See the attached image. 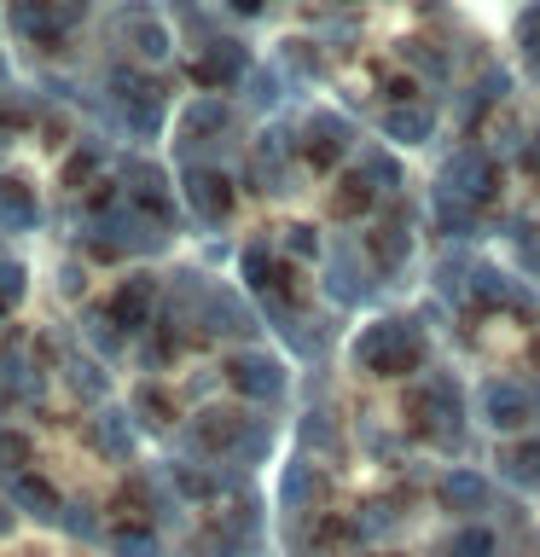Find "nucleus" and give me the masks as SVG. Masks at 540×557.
<instances>
[{"label": "nucleus", "mask_w": 540, "mask_h": 557, "mask_svg": "<svg viewBox=\"0 0 540 557\" xmlns=\"http://www.w3.org/2000/svg\"><path fill=\"white\" fill-rule=\"evenodd\" d=\"M291 250H296V256H320V238H314V226H291Z\"/></svg>", "instance_id": "nucleus-48"}, {"label": "nucleus", "mask_w": 540, "mask_h": 557, "mask_svg": "<svg viewBox=\"0 0 540 557\" xmlns=\"http://www.w3.org/2000/svg\"><path fill=\"white\" fill-rule=\"evenodd\" d=\"M134 407L146 412V424H169V400L157 395V389H139V395H134Z\"/></svg>", "instance_id": "nucleus-46"}, {"label": "nucleus", "mask_w": 540, "mask_h": 557, "mask_svg": "<svg viewBox=\"0 0 540 557\" xmlns=\"http://www.w3.org/2000/svg\"><path fill=\"white\" fill-rule=\"evenodd\" d=\"M24 465H29V435H17L0 424V482H17L24 476Z\"/></svg>", "instance_id": "nucleus-33"}, {"label": "nucleus", "mask_w": 540, "mask_h": 557, "mask_svg": "<svg viewBox=\"0 0 540 557\" xmlns=\"http://www.w3.org/2000/svg\"><path fill=\"white\" fill-rule=\"evenodd\" d=\"M226 7H233V12H244V17H256L261 7H268V0H226Z\"/></svg>", "instance_id": "nucleus-51"}, {"label": "nucleus", "mask_w": 540, "mask_h": 557, "mask_svg": "<svg viewBox=\"0 0 540 557\" xmlns=\"http://www.w3.org/2000/svg\"><path fill=\"white\" fill-rule=\"evenodd\" d=\"M87 244H94V256H157L169 244V226L151 221L146 209H134L128 198H111V203H99L94 226H87Z\"/></svg>", "instance_id": "nucleus-1"}, {"label": "nucleus", "mask_w": 540, "mask_h": 557, "mask_svg": "<svg viewBox=\"0 0 540 557\" xmlns=\"http://www.w3.org/2000/svg\"><path fill=\"white\" fill-rule=\"evenodd\" d=\"M442 191H453V198H465L470 209H477V203H488L500 191V163L488 151H477V146L453 151L447 169H442Z\"/></svg>", "instance_id": "nucleus-5"}, {"label": "nucleus", "mask_w": 540, "mask_h": 557, "mask_svg": "<svg viewBox=\"0 0 540 557\" xmlns=\"http://www.w3.org/2000/svg\"><path fill=\"white\" fill-rule=\"evenodd\" d=\"M407 412L418 418V430H430L435 442H459V418H465V395H459V383H453V372H430L425 389H413L407 400Z\"/></svg>", "instance_id": "nucleus-3"}, {"label": "nucleus", "mask_w": 540, "mask_h": 557, "mask_svg": "<svg viewBox=\"0 0 540 557\" xmlns=\"http://www.w3.org/2000/svg\"><path fill=\"white\" fill-rule=\"evenodd\" d=\"M383 94H390V104H413V82H407V76H390V87H383Z\"/></svg>", "instance_id": "nucleus-49"}, {"label": "nucleus", "mask_w": 540, "mask_h": 557, "mask_svg": "<svg viewBox=\"0 0 540 557\" xmlns=\"http://www.w3.org/2000/svg\"><path fill=\"white\" fill-rule=\"evenodd\" d=\"M303 442L320 447V453H338V424H331L326 412H308V418H303Z\"/></svg>", "instance_id": "nucleus-43"}, {"label": "nucleus", "mask_w": 540, "mask_h": 557, "mask_svg": "<svg viewBox=\"0 0 540 557\" xmlns=\"http://www.w3.org/2000/svg\"><path fill=\"white\" fill-rule=\"evenodd\" d=\"M435 557H494V534H488L482 522H470V529H459L453 540H442Z\"/></svg>", "instance_id": "nucleus-31"}, {"label": "nucleus", "mask_w": 540, "mask_h": 557, "mask_svg": "<svg viewBox=\"0 0 540 557\" xmlns=\"http://www.w3.org/2000/svg\"><path fill=\"white\" fill-rule=\"evenodd\" d=\"M517 41H523V64L540 76V0H529V7L517 12Z\"/></svg>", "instance_id": "nucleus-34"}, {"label": "nucleus", "mask_w": 540, "mask_h": 557, "mask_svg": "<svg viewBox=\"0 0 540 557\" xmlns=\"http://www.w3.org/2000/svg\"><path fill=\"white\" fill-rule=\"evenodd\" d=\"M395 529V505H366V511L355 517V540H378Z\"/></svg>", "instance_id": "nucleus-40"}, {"label": "nucleus", "mask_w": 540, "mask_h": 557, "mask_svg": "<svg viewBox=\"0 0 540 557\" xmlns=\"http://www.w3.org/2000/svg\"><path fill=\"white\" fill-rule=\"evenodd\" d=\"M372 198H378V191L366 186V174H348L343 191H338V215H360V209L372 203Z\"/></svg>", "instance_id": "nucleus-42"}, {"label": "nucleus", "mask_w": 540, "mask_h": 557, "mask_svg": "<svg viewBox=\"0 0 540 557\" xmlns=\"http://www.w3.org/2000/svg\"><path fill=\"white\" fill-rule=\"evenodd\" d=\"M529 389L523 383H505V377H494V383H482V418L494 430H523L529 424Z\"/></svg>", "instance_id": "nucleus-16"}, {"label": "nucleus", "mask_w": 540, "mask_h": 557, "mask_svg": "<svg viewBox=\"0 0 540 557\" xmlns=\"http://www.w3.org/2000/svg\"><path fill=\"white\" fill-rule=\"evenodd\" d=\"M372 256L383 261V268H401V261H407V233H401V226H378V233H372Z\"/></svg>", "instance_id": "nucleus-38"}, {"label": "nucleus", "mask_w": 540, "mask_h": 557, "mask_svg": "<svg viewBox=\"0 0 540 557\" xmlns=\"http://www.w3.org/2000/svg\"><path fill=\"white\" fill-rule=\"evenodd\" d=\"M151 308H157V278L151 273H134L128 285H122L116 296H111V325L122 331V337H139V331L151 325Z\"/></svg>", "instance_id": "nucleus-10"}, {"label": "nucleus", "mask_w": 540, "mask_h": 557, "mask_svg": "<svg viewBox=\"0 0 540 557\" xmlns=\"http://www.w3.org/2000/svg\"><path fill=\"white\" fill-rule=\"evenodd\" d=\"M82 325H87V337H94V348H99V355H116V348L128 343V337H122V331L111 325V313H87Z\"/></svg>", "instance_id": "nucleus-41"}, {"label": "nucleus", "mask_w": 540, "mask_h": 557, "mask_svg": "<svg viewBox=\"0 0 540 557\" xmlns=\"http://www.w3.org/2000/svg\"><path fill=\"white\" fill-rule=\"evenodd\" d=\"M360 174H366V186H372V191H395L401 186V163H395V157H383V151H366Z\"/></svg>", "instance_id": "nucleus-35"}, {"label": "nucleus", "mask_w": 540, "mask_h": 557, "mask_svg": "<svg viewBox=\"0 0 540 557\" xmlns=\"http://www.w3.org/2000/svg\"><path fill=\"white\" fill-rule=\"evenodd\" d=\"M111 111L122 116V128L151 139L163 128V99H157V87L146 76H134V70H111Z\"/></svg>", "instance_id": "nucleus-4"}, {"label": "nucleus", "mask_w": 540, "mask_h": 557, "mask_svg": "<svg viewBox=\"0 0 540 557\" xmlns=\"http://www.w3.org/2000/svg\"><path fill=\"white\" fill-rule=\"evenodd\" d=\"M111 552L116 557H163V540H157L146 522H122V529L111 534Z\"/></svg>", "instance_id": "nucleus-29"}, {"label": "nucleus", "mask_w": 540, "mask_h": 557, "mask_svg": "<svg viewBox=\"0 0 540 557\" xmlns=\"http://www.w3.org/2000/svg\"><path fill=\"white\" fill-rule=\"evenodd\" d=\"M435 499L447 505V511H459V517H470V511H488V482L477 476V470H447L442 482H435Z\"/></svg>", "instance_id": "nucleus-22"}, {"label": "nucleus", "mask_w": 540, "mask_h": 557, "mask_svg": "<svg viewBox=\"0 0 540 557\" xmlns=\"http://www.w3.org/2000/svg\"><path fill=\"white\" fill-rule=\"evenodd\" d=\"M87 442H94L111 465H134L139 435H134V418L122 412V407H99V412H94V424H87Z\"/></svg>", "instance_id": "nucleus-13"}, {"label": "nucleus", "mask_w": 540, "mask_h": 557, "mask_svg": "<svg viewBox=\"0 0 540 557\" xmlns=\"http://www.w3.org/2000/svg\"><path fill=\"white\" fill-rule=\"evenodd\" d=\"M24 261H12V256H0V313H12L17 302H24Z\"/></svg>", "instance_id": "nucleus-36"}, {"label": "nucleus", "mask_w": 540, "mask_h": 557, "mask_svg": "<svg viewBox=\"0 0 540 557\" xmlns=\"http://www.w3.org/2000/svg\"><path fill=\"white\" fill-rule=\"evenodd\" d=\"M331 278H326V290L338 296L343 308H355V302H366V296H372V285H366V261H360V250L355 244H338V250H331V268H326Z\"/></svg>", "instance_id": "nucleus-18"}, {"label": "nucleus", "mask_w": 540, "mask_h": 557, "mask_svg": "<svg viewBox=\"0 0 540 557\" xmlns=\"http://www.w3.org/2000/svg\"><path fill=\"white\" fill-rule=\"evenodd\" d=\"M355 360L372 377H407L425 366V337H418L413 320H372L355 337Z\"/></svg>", "instance_id": "nucleus-2"}, {"label": "nucleus", "mask_w": 540, "mask_h": 557, "mask_svg": "<svg viewBox=\"0 0 540 557\" xmlns=\"http://www.w3.org/2000/svg\"><path fill=\"white\" fill-rule=\"evenodd\" d=\"M320 494H326L320 470H314L308 459H291L285 476H279V505H285V517H291V522H308L314 505H320Z\"/></svg>", "instance_id": "nucleus-15"}, {"label": "nucleus", "mask_w": 540, "mask_h": 557, "mask_svg": "<svg viewBox=\"0 0 540 557\" xmlns=\"http://www.w3.org/2000/svg\"><path fill=\"white\" fill-rule=\"evenodd\" d=\"M122 198H128L134 209H146L151 221H174V203H169V174L157 169V163H146V157H128V163H122Z\"/></svg>", "instance_id": "nucleus-8"}, {"label": "nucleus", "mask_w": 540, "mask_h": 557, "mask_svg": "<svg viewBox=\"0 0 540 557\" xmlns=\"http://www.w3.org/2000/svg\"><path fill=\"white\" fill-rule=\"evenodd\" d=\"M17 529V511H12V499H0V540H7Z\"/></svg>", "instance_id": "nucleus-50"}, {"label": "nucleus", "mask_w": 540, "mask_h": 557, "mask_svg": "<svg viewBox=\"0 0 540 557\" xmlns=\"http://www.w3.org/2000/svg\"><path fill=\"white\" fill-rule=\"evenodd\" d=\"M226 383H233L244 400H279L285 395V366L273 355H261V348H238V355L226 360Z\"/></svg>", "instance_id": "nucleus-7"}, {"label": "nucleus", "mask_w": 540, "mask_h": 557, "mask_svg": "<svg viewBox=\"0 0 540 557\" xmlns=\"http://www.w3.org/2000/svg\"><path fill=\"white\" fill-rule=\"evenodd\" d=\"M470 302L482 313H494V308H529V296H523L500 268H470Z\"/></svg>", "instance_id": "nucleus-23"}, {"label": "nucleus", "mask_w": 540, "mask_h": 557, "mask_svg": "<svg viewBox=\"0 0 540 557\" xmlns=\"http://www.w3.org/2000/svg\"><path fill=\"white\" fill-rule=\"evenodd\" d=\"M198 325L209 331V337H250V331H256L250 308H244L238 290H226V285H209L204 308H198Z\"/></svg>", "instance_id": "nucleus-12"}, {"label": "nucleus", "mask_w": 540, "mask_h": 557, "mask_svg": "<svg viewBox=\"0 0 540 557\" xmlns=\"http://www.w3.org/2000/svg\"><path fill=\"white\" fill-rule=\"evenodd\" d=\"M348 139H355V128H348L343 116L320 111V116H308V128H303V151H308V163L331 169V163H338V157L348 151Z\"/></svg>", "instance_id": "nucleus-17"}, {"label": "nucleus", "mask_w": 540, "mask_h": 557, "mask_svg": "<svg viewBox=\"0 0 540 557\" xmlns=\"http://www.w3.org/2000/svg\"><path fill=\"white\" fill-rule=\"evenodd\" d=\"M7 499H12V511H24V517H35V522H59L64 517V499H59V487H52L47 476H17V482H7Z\"/></svg>", "instance_id": "nucleus-20"}, {"label": "nucleus", "mask_w": 540, "mask_h": 557, "mask_svg": "<svg viewBox=\"0 0 540 557\" xmlns=\"http://www.w3.org/2000/svg\"><path fill=\"white\" fill-rule=\"evenodd\" d=\"M273 453V424L268 418H250V424H244V442H238V453L226 465H238V470H250V465H261Z\"/></svg>", "instance_id": "nucleus-28"}, {"label": "nucleus", "mask_w": 540, "mask_h": 557, "mask_svg": "<svg viewBox=\"0 0 540 557\" xmlns=\"http://www.w3.org/2000/svg\"><path fill=\"white\" fill-rule=\"evenodd\" d=\"M59 529H64V534H76V540H99L94 505H87V499H70V505H64V517H59Z\"/></svg>", "instance_id": "nucleus-37"}, {"label": "nucleus", "mask_w": 540, "mask_h": 557, "mask_svg": "<svg viewBox=\"0 0 540 557\" xmlns=\"http://www.w3.org/2000/svg\"><path fill=\"white\" fill-rule=\"evenodd\" d=\"M285 64L308 70V76H320V52H314V41H285Z\"/></svg>", "instance_id": "nucleus-45"}, {"label": "nucleus", "mask_w": 540, "mask_h": 557, "mask_svg": "<svg viewBox=\"0 0 540 557\" xmlns=\"http://www.w3.org/2000/svg\"><path fill=\"white\" fill-rule=\"evenodd\" d=\"M64 383H70L76 400H87V407H105V395H111V372H105L94 355H70L64 360Z\"/></svg>", "instance_id": "nucleus-24"}, {"label": "nucleus", "mask_w": 540, "mask_h": 557, "mask_svg": "<svg viewBox=\"0 0 540 557\" xmlns=\"http://www.w3.org/2000/svg\"><path fill=\"white\" fill-rule=\"evenodd\" d=\"M122 35H128V47H134V59H146V64H163L169 52H174V35L157 24L151 12H134L128 24H122Z\"/></svg>", "instance_id": "nucleus-25"}, {"label": "nucleus", "mask_w": 540, "mask_h": 557, "mask_svg": "<svg viewBox=\"0 0 540 557\" xmlns=\"http://www.w3.org/2000/svg\"><path fill=\"white\" fill-rule=\"evenodd\" d=\"M383 134L401 139V146H425L435 134V116L418 111V104H390V111H383Z\"/></svg>", "instance_id": "nucleus-26"}, {"label": "nucleus", "mask_w": 540, "mask_h": 557, "mask_svg": "<svg viewBox=\"0 0 540 557\" xmlns=\"http://www.w3.org/2000/svg\"><path fill=\"white\" fill-rule=\"evenodd\" d=\"M250 76V52H244L238 41H209L204 47V59L192 64V82H204V87H233V82H244Z\"/></svg>", "instance_id": "nucleus-14"}, {"label": "nucleus", "mask_w": 540, "mask_h": 557, "mask_svg": "<svg viewBox=\"0 0 540 557\" xmlns=\"http://www.w3.org/2000/svg\"><path fill=\"white\" fill-rule=\"evenodd\" d=\"M505 476L517 487H540V442H517L505 453Z\"/></svg>", "instance_id": "nucleus-32"}, {"label": "nucleus", "mask_w": 540, "mask_h": 557, "mask_svg": "<svg viewBox=\"0 0 540 557\" xmlns=\"http://www.w3.org/2000/svg\"><path fill=\"white\" fill-rule=\"evenodd\" d=\"M35 221H41L35 186L17 181V174H0V233H35Z\"/></svg>", "instance_id": "nucleus-19"}, {"label": "nucleus", "mask_w": 540, "mask_h": 557, "mask_svg": "<svg viewBox=\"0 0 540 557\" xmlns=\"http://www.w3.org/2000/svg\"><path fill=\"white\" fill-rule=\"evenodd\" d=\"M273 99H279V76H273V70H250V104H256V111H268Z\"/></svg>", "instance_id": "nucleus-44"}, {"label": "nucleus", "mask_w": 540, "mask_h": 557, "mask_svg": "<svg viewBox=\"0 0 540 557\" xmlns=\"http://www.w3.org/2000/svg\"><path fill=\"white\" fill-rule=\"evenodd\" d=\"M29 372V360H24V348L17 343H0V400H12V389H17V377Z\"/></svg>", "instance_id": "nucleus-39"}, {"label": "nucleus", "mask_w": 540, "mask_h": 557, "mask_svg": "<svg viewBox=\"0 0 540 557\" xmlns=\"http://www.w3.org/2000/svg\"><path fill=\"white\" fill-rule=\"evenodd\" d=\"M512 244H517L523 256H529V268L540 273V226H517V233H512Z\"/></svg>", "instance_id": "nucleus-47"}, {"label": "nucleus", "mask_w": 540, "mask_h": 557, "mask_svg": "<svg viewBox=\"0 0 540 557\" xmlns=\"http://www.w3.org/2000/svg\"><path fill=\"white\" fill-rule=\"evenodd\" d=\"M226 128H233V111H226V99L216 94H198L181 111V151H186V163H192V151L204 146V139H221Z\"/></svg>", "instance_id": "nucleus-11"}, {"label": "nucleus", "mask_w": 540, "mask_h": 557, "mask_svg": "<svg viewBox=\"0 0 540 557\" xmlns=\"http://www.w3.org/2000/svg\"><path fill=\"white\" fill-rule=\"evenodd\" d=\"M244 424L250 418L244 412H226V407H209L186 424V447L198 453V459H233L238 442H244Z\"/></svg>", "instance_id": "nucleus-6"}, {"label": "nucleus", "mask_w": 540, "mask_h": 557, "mask_svg": "<svg viewBox=\"0 0 540 557\" xmlns=\"http://www.w3.org/2000/svg\"><path fill=\"white\" fill-rule=\"evenodd\" d=\"M435 226H442V233H453V238H465L470 226H477V209H470L465 198H453V191L435 186Z\"/></svg>", "instance_id": "nucleus-30"}, {"label": "nucleus", "mask_w": 540, "mask_h": 557, "mask_svg": "<svg viewBox=\"0 0 540 557\" xmlns=\"http://www.w3.org/2000/svg\"><path fill=\"white\" fill-rule=\"evenodd\" d=\"M70 17H76V7H52V0H17V7H12V29L29 35V41H52V35H64Z\"/></svg>", "instance_id": "nucleus-21"}, {"label": "nucleus", "mask_w": 540, "mask_h": 557, "mask_svg": "<svg viewBox=\"0 0 540 557\" xmlns=\"http://www.w3.org/2000/svg\"><path fill=\"white\" fill-rule=\"evenodd\" d=\"M181 191H186V209L198 221H221L226 209H233V181H226L221 169H209V163H186Z\"/></svg>", "instance_id": "nucleus-9"}, {"label": "nucleus", "mask_w": 540, "mask_h": 557, "mask_svg": "<svg viewBox=\"0 0 540 557\" xmlns=\"http://www.w3.org/2000/svg\"><path fill=\"white\" fill-rule=\"evenodd\" d=\"M169 482H174V499H216L226 476L209 465H169Z\"/></svg>", "instance_id": "nucleus-27"}]
</instances>
